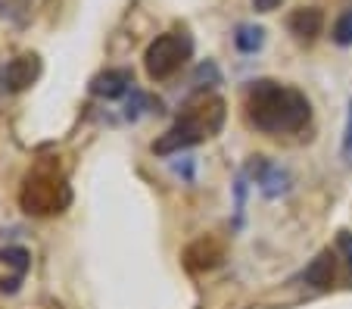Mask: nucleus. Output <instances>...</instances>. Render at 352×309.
I'll return each mask as SVG.
<instances>
[{
	"instance_id": "obj_1",
	"label": "nucleus",
	"mask_w": 352,
	"mask_h": 309,
	"mask_svg": "<svg viewBox=\"0 0 352 309\" xmlns=\"http://www.w3.org/2000/svg\"><path fill=\"white\" fill-rule=\"evenodd\" d=\"M243 116L246 125L262 135H296L312 119V103L299 87L259 78L246 87Z\"/></svg>"
},
{
	"instance_id": "obj_2",
	"label": "nucleus",
	"mask_w": 352,
	"mask_h": 309,
	"mask_svg": "<svg viewBox=\"0 0 352 309\" xmlns=\"http://www.w3.org/2000/svg\"><path fill=\"white\" fill-rule=\"evenodd\" d=\"M221 125H225V100L221 97H206V100H199V103H190L175 119V125L168 128L166 135L160 141H153V153H160V156L181 153V150L193 147V144L219 135Z\"/></svg>"
},
{
	"instance_id": "obj_3",
	"label": "nucleus",
	"mask_w": 352,
	"mask_h": 309,
	"mask_svg": "<svg viewBox=\"0 0 352 309\" xmlns=\"http://www.w3.org/2000/svg\"><path fill=\"white\" fill-rule=\"evenodd\" d=\"M19 203H22V209L32 215L63 213V206L69 203V184L60 172V162L56 160L38 162V166L25 175V182H22Z\"/></svg>"
},
{
	"instance_id": "obj_4",
	"label": "nucleus",
	"mask_w": 352,
	"mask_h": 309,
	"mask_svg": "<svg viewBox=\"0 0 352 309\" xmlns=\"http://www.w3.org/2000/svg\"><path fill=\"white\" fill-rule=\"evenodd\" d=\"M193 54V38L187 32H166L146 47L144 69L153 81H166L190 60Z\"/></svg>"
},
{
	"instance_id": "obj_5",
	"label": "nucleus",
	"mask_w": 352,
	"mask_h": 309,
	"mask_svg": "<svg viewBox=\"0 0 352 309\" xmlns=\"http://www.w3.org/2000/svg\"><path fill=\"white\" fill-rule=\"evenodd\" d=\"M287 28H290V34L296 41L312 44V41L321 34V28H324V13H321L318 7H299V10H293L290 13Z\"/></svg>"
},
{
	"instance_id": "obj_6",
	"label": "nucleus",
	"mask_w": 352,
	"mask_h": 309,
	"mask_svg": "<svg viewBox=\"0 0 352 309\" xmlns=\"http://www.w3.org/2000/svg\"><path fill=\"white\" fill-rule=\"evenodd\" d=\"M38 72H41V63H38V56H34V54L16 56L13 63H7V66H3V87H7V91H13V94H16V91H25V87L38 78Z\"/></svg>"
},
{
	"instance_id": "obj_7",
	"label": "nucleus",
	"mask_w": 352,
	"mask_h": 309,
	"mask_svg": "<svg viewBox=\"0 0 352 309\" xmlns=\"http://www.w3.org/2000/svg\"><path fill=\"white\" fill-rule=\"evenodd\" d=\"M333 278H337V256L331 250H321L306 266V272H302V281L315 290H327L333 284Z\"/></svg>"
},
{
	"instance_id": "obj_8",
	"label": "nucleus",
	"mask_w": 352,
	"mask_h": 309,
	"mask_svg": "<svg viewBox=\"0 0 352 309\" xmlns=\"http://www.w3.org/2000/svg\"><path fill=\"white\" fill-rule=\"evenodd\" d=\"M134 81H131V72H128V69H107V72H100L97 78L91 81V94L116 100V97H122Z\"/></svg>"
},
{
	"instance_id": "obj_9",
	"label": "nucleus",
	"mask_w": 352,
	"mask_h": 309,
	"mask_svg": "<svg viewBox=\"0 0 352 309\" xmlns=\"http://www.w3.org/2000/svg\"><path fill=\"white\" fill-rule=\"evenodd\" d=\"M256 172V178H259V188L265 191L268 197H278L280 191H287V175L280 172V169H272V166H265V162L256 156V162L250 166Z\"/></svg>"
},
{
	"instance_id": "obj_10",
	"label": "nucleus",
	"mask_w": 352,
	"mask_h": 309,
	"mask_svg": "<svg viewBox=\"0 0 352 309\" xmlns=\"http://www.w3.org/2000/svg\"><path fill=\"white\" fill-rule=\"evenodd\" d=\"M262 41H265V32H262L259 25H240L237 34H234V44H237V50H243V54H256V50L262 47Z\"/></svg>"
},
{
	"instance_id": "obj_11",
	"label": "nucleus",
	"mask_w": 352,
	"mask_h": 309,
	"mask_svg": "<svg viewBox=\"0 0 352 309\" xmlns=\"http://www.w3.org/2000/svg\"><path fill=\"white\" fill-rule=\"evenodd\" d=\"M331 38H333V44H340V47H352V10H346V13L337 16Z\"/></svg>"
},
{
	"instance_id": "obj_12",
	"label": "nucleus",
	"mask_w": 352,
	"mask_h": 309,
	"mask_svg": "<svg viewBox=\"0 0 352 309\" xmlns=\"http://www.w3.org/2000/svg\"><path fill=\"white\" fill-rule=\"evenodd\" d=\"M0 262H7V266H13L16 275H25L28 272V250L25 247H7V250H0Z\"/></svg>"
},
{
	"instance_id": "obj_13",
	"label": "nucleus",
	"mask_w": 352,
	"mask_h": 309,
	"mask_svg": "<svg viewBox=\"0 0 352 309\" xmlns=\"http://www.w3.org/2000/svg\"><path fill=\"white\" fill-rule=\"evenodd\" d=\"M25 13H28V0H0V16H3V19L22 22Z\"/></svg>"
},
{
	"instance_id": "obj_14",
	"label": "nucleus",
	"mask_w": 352,
	"mask_h": 309,
	"mask_svg": "<svg viewBox=\"0 0 352 309\" xmlns=\"http://www.w3.org/2000/svg\"><path fill=\"white\" fill-rule=\"evenodd\" d=\"M337 247L346 259V269H349V278H352V231H340L337 235Z\"/></svg>"
},
{
	"instance_id": "obj_15",
	"label": "nucleus",
	"mask_w": 352,
	"mask_h": 309,
	"mask_svg": "<svg viewBox=\"0 0 352 309\" xmlns=\"http://www.w3.org/2000/svg\"><path fill=\"white\" fill-rule=\"evenodd\" d=\"M280 3H284V0H253L256 13H274V10H278Z\"/></svg>"
},
{
	"instance_id": "obj_16",
	"label": "nucleus",
	"mask_w": 352,
	"mask_h": 309,
	"mask_svg": "<svg viewBox=\"0 0 352 309\" xmlns=\"http://www.w3.org/2000/svg\"><path fill=\"white\" fill-rule=\"evenodd\" d=\"M346 156H352V100H349V119H346V138H343Z\"/></svg>"
}]
</instances>
